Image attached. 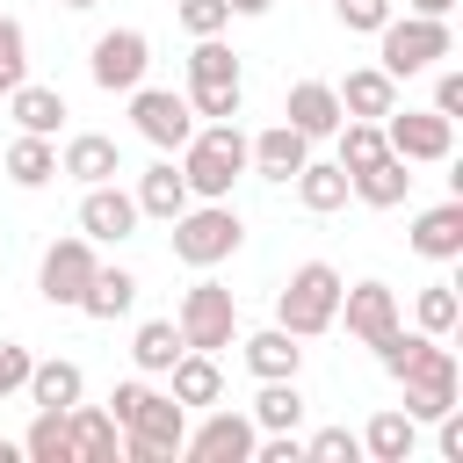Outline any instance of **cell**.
Masks as SVG:
<instances>
[{
  "label": "cell",
  "mask_w": 463,
  "mask_h": 463,
  "mask_svg": "<svg viewBox=\"0 0 463 463\" xmlns=\"http://www.w3.org/2000/svg\"><path fill=\"white\" fill-rule=\"evenodd\" d=\"M239 174H246V137H239V123H210V130H195V137L181 145V181H188V195L224 203Z\"/></svg>",
  "instance_id": "obj_1"
},
{
  "label": "cell",
  "mask_w": 463,
  "mask_h": 463,
  "mask_svg": "<svg viewBox=\"0 0 463 463\" xmlns=\"http://www.w3.org/2000/svg\"><path fill=\"white\" fill-rule=\"evenodd\" d=\"M340 268H326V260H304L289 282H282V297H275V326L282 333H297V340H318L333 318H340Z\"/></svg>",
  "instance_id": "obj_2"
},
{
  "label": "cell",
  "mask_w": 463,
  "mask_h": 463,
  "mask_svg": "<svg viewBox=\"0 0 463 463\" xmlns=\"http://www.w3.org/2000/svg\"><path fill=\"white\" fill-rule=\"evenodd\" d=\"M398 383H405V412H412V420H441V412L456 405V391H463L456 354H449L434 333H420V340H412V354H405Z\"/></svg>",
  "instance_id": "obj_3"
},
{
  "label": "cell",
  "mask_w": 463,
  "mask_h": 463,
  "mask_svg": "<svg viewBox=\"0 0 463 463\" xmlns=\"http://www.w3.org/2000/svg\"><path fill=\"white\" fill-rule=\"evenodd\" d=\"M181 434H188V405H181L174 391H145L137 412L123 420L130 463H174V456H181Z\"/></svg>",
  "instance_id": "obj_4"
},
{
  "label": "cell",
  "mask_w": 463,
  "mask_h": 463,
  "mask_svg": "<svg viewBox=\"0 0 463 463\" xmlns=\"http://www.w3.org/2000/svg\"><path fill=\"white\" fill-rule=\"evenodd\" d=\"M188 109L210 116V123L239 116V58L217 36H195V51H188Z\"/></svg>",
  "instance_id": "obj_5"
},
{
  "label": "cell",
  "mask_w": 463,
  "mask_h": 463,
  "mask_svg": "<svg viewBox=\"0 0 463 463\" xmlns=\"http://www.w3.org/2000/svg\"><path fill=\"white\" fill-rule=\"evenodd\" d=\"M239 239H246V224H239L232 203H203V210H181V217H174V260H188V268L232 260Z\"/></svg>",
  "instance_id": "obj_6"
},
{
  "label": "cell",
  "mask_w": 463,
  "mask_h": 463,
  "mask_svg": "<svg viewBox=\"0 0 463 463\" xmlns=\"http://www.w3.org/2000/svg\"><path fill=\"white\" fill-rule=\"evenodd\" d=\"M376 36H383V72L391 80H412L434 58H449V22L441 14H405V22H383Z\"/></svg>",
  "instance_id": "obj_7"
},
{
  "label": "cell",
  "mask_w": 463,
  "mask_h": 463,
  "mask_svg": "<svg viewBox=\"0 0 463 463\" xmlns=\"http://www.w3.org/2000/svg\"><path fill=\"white\" fill-rule=\"evenodd\" d=\"M174 326H181V340H188V347L217 354V347H232V333H239V304H232V289H224V282H195V289L181 297Z\"/></svg>",
  "instance_id": "obj_8"
},
{
  "label": "cell",
  "mask_w": 463,
  "mask_h": 463,
  "mask_svg": "<svg viewBox=\"0 0 463 463\" xmlns=\"http://www.w3.org/2000/svg\"><path fill=\"white\" fill-rule=\"evenodd\" d=\"M130 123H137V137H152L159 152H181V145L195 137L188 94H166V87H130Z\"/></svg>",
  "instance_id": "obj_9"
},
{
  "label": "cell",
  "mask_w": 463,
  "mask_h": 463,
  "mask_svg": "<svg viewBox=\"0 0 463 463\" xmlns=\"http://www.w3.org/2000/svg\"><path fill=\"white\" fill-rule=\"evenodd\" d=\"M383 145H391L405 166H420V159H449L456 123L434 116V109H391V116H383Z\"/></svg>",
  "instance_id": "obj_10"
},
{
  "label": "cell",
  "mask_w": 463,
  "mask_h": 463,
  "mask_svg": "<svg viewBox=\"0 0 463 463\" xmlns=\"http://www.w3.org/2000/svg\"><path fill=\"white\" fill-rule=\"evenodd\" d=\"M94 239L80 232V239H51L43 246V268H36V289H43V304H80V289L94 282Z\"/></svg>",
  "instance_id": "obj_11"
},
{
  "label": "cell",
  "mask_w": 463,
  "mask_h": 463,
  "mask_svg": "<svg viewBox=\"0 0 463 463\" xmlns=\"http://www.w3.org/2000/svg\"><path fill=\"white\" fill-rule=\"evenodd\" d=\"M145 65H152L145 29H109V36H94V87H101V94L145 87Z\"/></svg>",
  "instance_id": "obj_12"
},
{
  "label": "cell",
  "mask_w": 463,
  "mask_h": 463,
  "mask_svg": "<svg viewBox=\"0 0 463 463\" xmlns=\"http://www.w3.org/2000/svg\"><path fill=\"white\" fill-rule=\"evenodd\" d=\"M253 441H260V427H253L246 412H232V405H224V412H210L195 434H181V449H188L195 463H246V456H253Z\"/></svg>",
  "instance_id": "obj_13"
},
{
  "label": "cell",
  "mask_w": 463,
  "mask_h": 463,
  "mask_svg": "<svg viewBox=\"0 0 463 463\" xmlns=\"http://www.w3.org/2000/svg\"><path fill=\"white\" fill-rule=\"evenodd\" d=\"M80 232H87V239H109V246L130 239V232H137V195H123L116 181H94L87 203H80Z\"/></svg>",
  "instance_id": "obj_14"
},
{
  "label": "cell",
  "mask_w": 463,
  "mask_h": 463,
  "mask_svg": "<svg viewBox=\"0 0 463 463\" xmlns=\"http://www.w3.org/2000/svg\"><path fill=\"white\" fill-rule=\"evenodd\" d=\"M340 311H347V333H354L362 347H376V340L398 326V297H391L383 282H354V289H340Z\"/></svg>",
  "instance_id": "obj_15"
},
{
  "label": "cell",
  "mask_w": 463,
  "mask_h": 463,
  "mask_svg": "<svg viewBox=\"0 0 463 463\" xmlns=\"http://www.w3.org/2000/svg\"><path fill=\"white\" fill-rule=\"evenodd\" d=\"M282 116H289V130H304V137H333L347 116H340V94L326 87V80H297L289 87V101H282Z\"/></svg>",
  "instance_id": "obj_16"
},
{
  "label": "cell",
  "mask_w": 463,
  "mask_h": 463,
  "mask_svg": "<svg viewBox=\"0 0 463 463\" xmlns=\"http://www.w3.org/2000/svg\"><path fill=\"white\" fill-rule=\"evenodd\" d=\"M333 94H340V116H369V123H383V116L398 109V80H391L383 65H362V72H347Z\"/></svg>",
  "instance_id": "obj_17"
},
{
  "label": "cell",
  "mask_w": 463,
  "mask_h": 463,
  "mask_svg": "<svg viewBox=\"0 0 463 463\" xmlns=\"http://www.w3.org/2000/svg\"><path fill=\"white\" fill-rule=\"evenodd\" d=\"M304 159H311V137H304V130H289V123H275V130L246 137V166H260L268 181H289Z\"/></svg>",
  "instance_id": "obj_18"
},
{
  "label": "cell",
  "mask_w": 463,
  "mask_h": 463,
  "mask_svg": "<svg viewBox=\"0 0 463 463\" xmlns=\"http://www.w3.org/2000/svg\"><path fill=\"white\" fill-rule=\"evenodd\" d=\"M412 253H427V260H456L463 253V195H449V203L412 217Z\"/></svg>",
  "instance_id": "obj_19"
},
{
  "label": "cell",
  "mask_w": 463,
  "mask_h": 463,
  "mask_svg": "<svg viewBox=\"0 0 463 463\" xmlns=\"http://www.w3.org/2000/svg\"><path fill=\"white\" fill-rule=\"evenodd\" d=\"M58 174H72V181H116L123 174V152H116V137H101V130H80L72 145H65V159H58Z\"/></svg>",
  "instance_id": "obj_20"
},
{
  "label": "cell",
  "mask_w": 463,
  "mask_h": 463,
  "mask_svg": "<svg viewBox=\"0 0 463 463\" xmlns=\"http://www.w3.org/2000/svg\"><path fill=\"white\" fill-rule=\"evenodd\" d=\"M188 210V181H181V166L174 159H152L145 174H137V217H181Z\"/></svg>",
  "instance_id": "obj_21"
},
{
  "label": "cell",
  "mask_w": 463,
  "mask_h": 463,
  "mask_svg": "<svg viewBox=\"0 0 463 463\" xmlns=\"http://www.w3.org/2000/svg\"><path fill=\"white\" fill-rule=\"evenodd\" d=\"M347 188L369 203V210H398L405 203V188H412V166L398 159V152H383L376 166H362V174H347Z\"/></svg>",
  "instance_id": "obj_22"
},
{
  "label": "cell",
  "mask_w": 463,
  "mask_h": 463,
  "mask_svg": "<svg viewBox=\"0 0 463 463\" xmlns=\"http://www.w3.org/2000/svg\"><path fill=\"white\" fill-rule=\"evenodd\" d=\"M289 181H297V203H304V210H318V217H326V210H340V203L354 195V188H347V166H340V159H304V166H297Z\"/></svg>",
  "instance_id": "obj_23"
},
{
  "label": "cell",
  "mask_w": 463,
  "mask_h": 463,
  "mask_svg": "<svg viewBox=\"0 0 463 463\" xmlns=\"http://www.w3.org/2000/svg\"><path fill=\"white\" fill-rule=\"evenodd\" d=\"M166 376H174V398H181V405H217V398H224V369H217V354H203V347H181V362H174Z\"/></svg>",
  "instance_id": "obj_24"
},
{
  "label": "cell",
  "mask_w": 463,
  "mask_h": 463,
  "mask_svg": "<svg viewBox=\"0 0 463 463\" xmlns=\"http://www.w3.org/2000/svg\"><path fill=\"white\" fill-rule=\"evenodd\" d=\"M22 391H29V405H58V412H65V405H80L87 376H80V362H58V354H51V362H29V383H22Z\"/></svg>",
  "instance_id": "obj_25"
},
{
  "label": "cell",
  "mask_w": 463,
  "mask_h": 463,
  "mask_svg": "<svg viewBox=\"0 0 463 463\" xmlns=\"http://www.w3.org/2000/svg\"><path fill=\"white\" fill-rule=\"evenodd\" d=\"M72 412V405H65ZM58 405H36V420H29V434H22V456L29 463H72V420H65Z\"/></svg>",
  "instance_id": "obj_26"
},
{
  "label": "cell",
  "mask_w": 463,
  "mask_h": 463,
  "mask_svg": "<svg viewBox=\"0 0 463 463\" xmlns=\"http://www.w3.org/2000/svg\"><path fill=\"white\" fill-rule=\"evenodd\" d=\"M412 441H420L412 412H376L362 427V456H376V463H412Z\"/></svg>",
  "instance_id": "obj_27"
},
{
  "label": "cell",
  "mask_w": 463,
  "mask_h": 463,
  "mask_svg": "<svg viewBox=\"0 0 463 463\" xmlns=\"http://www.w3.org/2000/svg\"><path fill=\"white\" fill-rule=\"evenodd\" d=\"M137 304V275L130 268H94V282L80 289V311L87 318H123Z\"/></svg>",
  "instance_id": "obj_28"
},
{
  "label": "cell",
  "mask_w": 463,
  "mask_h": 463,
  "mask_svg": "<svg viewBox=\"0 0 463 463\" xmlns=\"http://www.w3.org/2000/svg\"><path fill=\"white\" fill-rule=\"evenodd\" d=\"M181 347H188V340H181V326H174V318H145V326H137V340H130V362H137L145 376H166V369L181 362Z\"/></svg>",
  "instance_id": "obj_29"
},
{
  "label": "cell",
  "mask_w": 463,
  "mask_h": 463,
  "mask_svg": "<svg viewBox=\"0 0 463 463\" xmlns=\"http://www.w3.org/2000/svg\"><path fill=\"white\" fill-rule=\"evenodd\" d=\"M297 420H304V391H297V376H260L253 427H268V434H289Z\"/></svg>",
  "instance_id": "obj_30"
},
{
  "label": "cell",
  "mask_w": 463,
  "mask_h": 463,
  "mask_svg": "<svg viewBox=\"0 0 463 463\" xmlns=\"http://www.w3.org/2000/svg\"><path fill=\"white\" fill-rule=\"evenodd\" d=\"M72 463H116V420L101 405H72Z\"/></svg>",
  "instance_id": "obj_31"
},
{
  "label": "cell",
  "mask_w": 463,
  "mask_h": 463,
  "mask_svg": "<svg viewBox=\"0 0 463 463\" xmlns=\"http://www.w3.org/2000/svg\"><path fill=\"white\" fill-rule=\"evenodd\" d=\"M51 174H58V152H51V137L22 130V137L7 145V181H14V188H43Z\"/></svg>",
  "instance_id": "obj_32"
},
{
  "label": "cell",
  "mask_w": 463,
  "mask_h": 463,
  "mask_svg": "<svg viewBox=\"0 0 463 463\" xmlns=\"http://www.w3.org/2000/svg\"><path fill=\"white\" fill-rule=\"evenodd\" d=\"M297 362H304V347H297V333H282V326H268V333L246 340V369H253V376H297Z\"/></svg>",
  "instance_id": "obj_33"
},
{
  "label": "cell",
  "mask_w": 463,
  "mask_h": 463,
  "mask_svg": "<svg viewBox=\"0 0 463 463\" xmlns=\"http://www.w3.org/2000/svg\"><path fill=\"white\" fill-rule=\"evenodd\" d=\"M7 101H14V123L36 130V137H51V130L65 123V94H58V87H29V80H22Z\"/></svg>",
  "instance_id": "obj_34"
},
{
  "label": "cell",
  "mask_w": 463,
  "mask_h": 463,
  "mask_svg": "<svg viewBox=\"0 0 463 463\" xmlns=\"http://www.w3.org/2000/svg\"><path fill=\"white\" fill-rule=\"evenodd\" d=\"M333 137H340V166H347V174H362V166H376V159L391 152V145H383V123H369V116H347Z\"/></svg>",
  "instance_id": "obj_35"
},
{
  "label": "cell",
  "mask_w": 463,
  "mask_h": 463,
  "mask_svg": "<svg viewBox=\"0 0 463 463\" xmlns=\"http://www.w3.org/2000/svg\"><path fill=\"white\" fill-rule=\"evenodd\" d=\"M456 318H463V304H456V282H427L420 289V333H456Z\"/></svg>",
  "instance_id": "obj_36"
},
{
  "label": "cell",
  "mask_w": 463,
  "mask_h": 463,
  "mask_svg": "<svg viewBox=\"0 0 463 463\" xmlns=\"http://www.w3.org/2000/svg\"><path fill=\"white\" fill-rule=\"evenodd\" d=\"M22 80H29V36L14 14H0V94H14Z\"/></svg>",
  "instance_id": "obj_37"
},
{
  "label": "cell",
  "mask_w": 463,
  "mask_h": 463,
  "mask_svg": "<svg viewBox=\"0 0 463 463\" xmlns=\"http://www.w3.org/2000/svg\"><path fill=\"white\" fill-rule=\"evenodd\" d=\"M304 456H311V463H354V456H362V434L326 427V434H311V441H304Z\"/></svg>",
  "instance_id": "obj_38"
},
{
  "label": "cell",
  "mask_w": 463,
  "mask_h": 463,
  "mask_svg": "<svg viewBox=\"0 0 463 463\" xmlns=\"http://www.w3.org/2000/svg\"><path fill=\"white\" fill-rule=\"evenodd\" d=\"M174 14H181V29H188V36H217V29L232 22V0H181Z\"/></svg>",
  "instance_id": "obj_39"
},
{
  "label": "cell",
  "mask_w": 463,
  "mask_h": 463,
  "mask_svg": "<svg viewBox=\"0 0 463 463\" xmlns=\"http://www.w3.org/2000/svg\"><path fill=\"white\" fill-rule=\"evenodd\" d=\"M333 7H340V22H347V29H369V36L391 22V0H333Z\"/></svg>",
  "instance_id": "obj_40"
},
{
  "label": "cell",
  "mask_w": 463,
  "mask_h": 463,
  "mask_svg": "<svg viewBox=\"0 0 463 463\" xmlns=\"http://www.w3.org/2000/svg\"><path fill=\"white\" fill-rule=\"evenodd\" d=\"M29 383V347L22 340H0V398H14Z\"/></svg>",
  "instance_id": "obj_41"
},
{
  "label": "cell",
  "mask_w": 463,
  "mask_h": 463,
  "mask_svg": "<svg viewBox=\"0 0 463 463\" xmlns=\"http://www.w3.org/2000/svg\"><path fill=\"white\" fill-rule=\"evenodd\" d=\"M253 456H260V463H304V441H297V427H289V434H268V441H253Z\"/></svg>",
  "instance_id": "obj_42"
},
{
  "label": "cell",
  "mask_w": 463,
  "mask_h": 463,
  "mask_svg": "<svg viewBox=\"0 0 463 463\" xmlns=\"http://www.w3.org/2000/svg\"><path fill=\"white\" fill-rule=\"evenodd\" d=\"M434 116H449V123L463 116V72H441L434 80Z\"/></svg>",
  "instance_id": "obj_43"
},
{
  "label": "cell",
  "mask_w": 463,
  "mask_h": 463,
  "mask_svg": "<svg viewBox=\"0 0 463 463\" xmlns=\"http://www.w3.org/2000/svg\"><path fill=\"white\" fill-rule=\"evenodd\" d=\"M434 427H441V456H449V463H463V412L449 405V412H441Z\"/></svg>",
  "instance_id": "obj_44"
},
{
  "label": "cell",
  "mask_w": 463,
  "mask_h": 463,
  "mask_svg": "<svg viewBox=\"0 0 463 463\" xmlns=\"http://www.w3.org/2000/svg\"><path fill=\"white\" fill-rule=\"evenodd\" d=\"M137 398H145V383H116V391H109V420L123 427V420L137 412Z\"/></svg>",
  "instance_id": "obj_45"
},
{
  "label": "cell",
  "mask_w": 463,
  "mask_h": 463,
  "mask_svg": "<svg viewBox=\"0 0 463 463\" xmlns=\"http://www.w3.org/2000/svg\"><path fill=\"white\" fill-rule=\"evenodd\" d=\"M449 7L456 0H412V14H441V22H449Z\"/></svg>",
  "instance_id": "obj_46"
},
{
  "label": "cell",
  "mask_w": 463,
  "mask_h": 463,
  "mask_svg": "<svg viewBox=\"0 0 463 463\" xmlns=\"http://www.w3.org/2000/svg\"><path fill=\"white\" fill-rule=\"evenodd\" d=\"M275 0H232V14H268Z\"/></svg>",
  "instance_id": "obj_47"
},
{
  "label": "cell",
  "mask_w": 463,
  "mask_h": 463,
  "mask_svg": "<svg viewBox=\"0 0 463 463\" xmlns=\"http://www.w3.org/2000/svg\"><path fill=\"white\" fill-rule=\"evenodd\" d=\"M0 463H14V449H7V441H0Z\"/></svg>",
  "instance_id": "obj_48"
},
{
  "label": "cell",
  "mask_w": 463,
  "mask_h": 463,
  "mask_svg": "<svg viewBox=\"0 0 463 463\" xmlns=\"http://www.w3.org/2000/svg\"><path fill=\"white\" fill-rule=\"evenodd\" d=\"M65 7H94V0H65Z\"/></svg>",
  "instance_id": "obj_49"
}]
</instances>
